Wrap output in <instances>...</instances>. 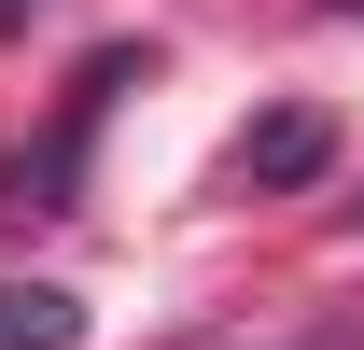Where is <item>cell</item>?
I'll use <instances>...</instances> for the list:
<instances>
[{
	"label": "cell",
	"instance_id": "cell-1",
	"mask_svg": "<svg viewBox=\"0 0 364 350\" xmlns=\"http://www.w3.org/2000/svg\"><path fill=\"white\" fill-rule=\"evenodd\" d=\"M322 169H336V112H309V98H280V112L238 127V182L252 196H309Z\"/></svg>",
	"mask_w": 364,
	"mask_h": 350
},
{
	"label": "cell",
	"instance_id": "cell-2",
	"mask_svg": "<svg viewBox=\"0 0 364 350\" xmlns=\"http://www.w3.org/2000/svg\"><path fill=\"white\" fill-rule=\"evenodd\" d=\"M70 336H85V308L56 280H0V350H70Z\"/></svg>",
	"mask_w": 364,
	"mask_h": 350
},
{
	"label": "cell",
	"instance_id": "cell-3",
	"mask_svg": "<svg viewBox=\"0 0 364 350\" xmlns=\"http://www.w3.org/2000/svg\"><path fill=\"white\" fill-rule=\"evenodd\" d=\"M225 350H364V308H309V322H267V336H225Z\"/></svg>",
	"mask_w": 364,
	"mask_h": 350
},
{
	"label": "cell",
	"instance_id": "cell-4",
	"mask_svg": "<svg viewBox=\"0 0 364 350\" xmlns=\"http://www.w3.org/2000/svg\"><path fill=\"white\" fill-rule=\"evenodd\" d=\"M14 14H28V0H0V28H14Z\"/></svg>",
	"mask_w": 364,
	"mask_h": 350
}]
</instances>
